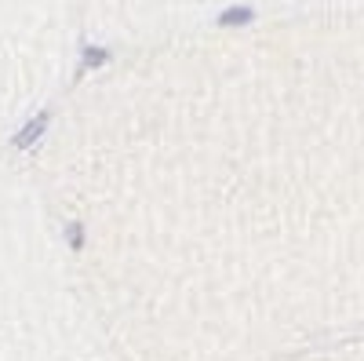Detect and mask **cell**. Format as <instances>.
<instances>
[{
	"label": "cell",
	"mask_w": 364,
	"mask_h": 361,
	"mask_svg": "<svg viewBox=\"0 0 364 361\" xmlns=\"http://www.w3.org/2000/svg\"><path fill=\"white\" fill-rule=\"evenodd\" d=\"M252 19H255V11H252V8H230V11H223V15H219V22H223V26H248Z\"/></svg>",
	"instance_id": "7a4b0ae2"
},
{
	"label": "cell",
	"mask_w": 364,
	"mask_h": 361,
	"mask_svg": "<svg viewBox=\"0 0 364 361\" xmlns=\"http://www.w3.org/2000/svg\"><path fill=\"white\" fill-rule=\"evenodd\" d=\"M44 128H48V113H41V117L29 120V125H26L18 135H15V146H22V150H26V146H33V142L44 135Z\"/></svg>",
	"instance_id": "6da1fadb"
},
{
	"label": "cell",
	"mask_w": 364,
	"mask_h": 361,
	"mask_svg": "<svg viewBox=\"0 0 364 361\" xmlns=\"http://www.w3.org/2000/svg\"><path fill=\"white\" fill-rule=\"evenodd\" d=\"M106 58H109V55H106L102 48H87V66H102Z\"/></svg>",
	"instance_id": "3957f363"
}]
</instances>
